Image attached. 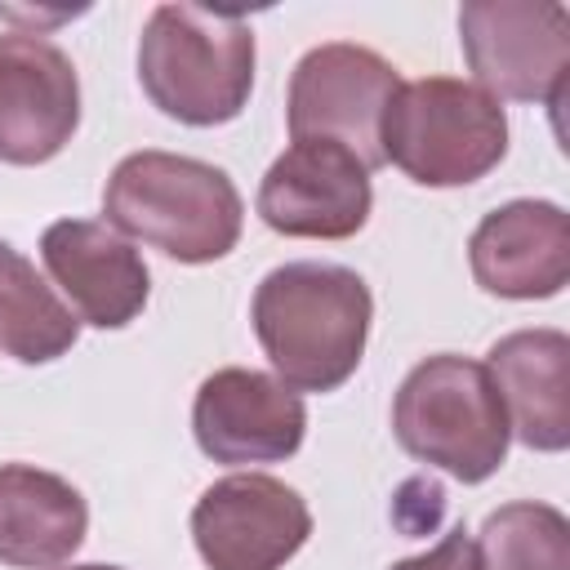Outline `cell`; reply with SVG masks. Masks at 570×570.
I'll return each mask as SVG.
<instances>
[{"label":"cell","instance_id":"15","mask_svg":"<svg viewBox=\"0 0 570 570\" xmlns=\"http://www.w3.org/2000/svg\"><path fill=\"white\" fill-rule=\"evenodd\" d=\"M89 508L80 490L31 463L0 468V561L53 570L85 543Z\"/></svg>","mask_w":570,"mask_h":570},{"label":"cell","instance_id":"5","mask_svg":"<svg viewBox=\"0 0 570 570\" xmlns=\"http://www.w3.org/2000/svg\"><path fill=\"white\" fill-rule=\"evenodd\" d=\"M508 151V116L472 80L428 76L396 89L383 116V160L423 187L485 178Z\"/></svg>","mask_w":570,"mask_h":570},{"label":"cell","instance_id":"6","mask_svg":"<svg viewBox=\"0 0 570 570\" xmlns=\"http://www.w3.org/2000/svg\"><path fill=\"white\" fill-rule=\"evenodd\" d=\"M396 89V67L374 49L347 40L316 45L289 76V134L294 142H338L374 169L383 165V116Z\"/></svg>","mask_w":570,"mask_h":570},{"label":"cell","instance_id":"8","mask_svg":"<svg viewBox=\"0 0 570 570\" xmlns=\"http://www.w3.org/2000/svg\"><path fill=\"white\" fill-rule=\"evenodd\" d=\"M307 534L303 494L263 472L223 476L191 508V539L209 570H281Z\"/></svg>","mask_w":570,"mask_h":570},{"label":"cell","instance_id":"1","mask_svg":"<svg viewBox=\"0 0 570 570\" xmlns=\"http://www.w3.org/2000/svg\"><path fill=\"white\" fill-rule=\"evenodd\" d=\"M370 285L338 263H285L254 289V334L281 374L298 392H334L352 379L370 338Z\"/></svg>","mask_w":570,"mask_h":570},{"label":"cell","instance_id":"12","mask_svg":"<svg viewBox=\"0 0 570 570\" xmlns=\"http://www.w3.org/2000/svg\"><path fill=\"white\" fill-rule=\"evenodd\" d=\"M40 258L76 316L98 330L129 325L147 303V263L111 223L58 218L40 236Z\"/></svg>","mask_w":570,"mask_h":570},{"label":"cell","instance_id":"9","mask_svg":"<svg viewBox=\"0 0 570 570\" xmlns=\"http://www.w3.org/2000/svg\"><path fill=\"white\" fill-rule=\"evenodd\" d=\"M370 205V169L338 142H294L258 183V218L281 236H356Z\"/></svg>","mask_w":570,"mask_h":570},{"label":"cell","instance_id":"13","mask_svg":"<svg viewBox=\"0 0 570 570\" xmlns=\"http://www.w3.org/2000/svg\"><path fill=\"white\" fill-rule=\"evenodd\" d=\"M472 276L499 298H552L570 281V218L552 200H512L472 232Z\"/></svg>","mask_w":570,"mask_h":570},{"label":"cell","instance_id":"4","mask_svg":"<svg viewBox=\"0 0 570 570\" xmlns=\"http://www.w3.org/2000/svg\"><path fill=\"white\" fill-rule=\"evenodd\" d=\"M392 428L405 454L476 485L508 454V414L481 361L441 352L419 361L392 401Z\"/></svg>","mask_w":570,"mask_h":570},{"label":"cell","instance_id":"17","mask_svg":"<svg viewBox=\"0 0 570 570\" xmlns=\"http://www.w3.org/2000/svg\"><path fill=\"white\" fill-rule=\"evenodd\" d=\"M481 570H570V521L552 503H503L476 539Z\"/></svg>","mask_w":570,"mask_h":570},{"label":"cell","instance_id":"19","mask_svg":"<svg viewBox=\"0 0 570 570\" xmlns=\"http://www.w3.org/2000/svg\"><path fill=\"white\" fill-rule=\"evenodd\" d=\"M71 570H120V566H71Z\"/></svg>","mask_w":570,"mask_h":570},{"label":"cell","instance_id":"3","mask_svg":"<svg viewBox=\"0 0 570 570\" xmlns=\"http://www.w3.org/2000/svg\"><path fill=\"white\" fill-rule=\"evenodd\" d=\"M138 85L169 120L227 125L254 89V27L227 9L156 4L138 36Z\"/></svg>","mask_w":570,"mask_h":570},{"label":"cell","instance_id":"7","mask_svg":"<svg viewBox=\"0 0 570 570\" xmlns=\"http://www.w3.org/2000/svg\"><path fill=\"white\" fill-rule=\"evenodd\" d=\"M459 45L490 98L561 107L570 71V13L548 0H472Z\"/></svg>","mask_w":570,"mask_h":570},{"label":"cell","instance_id":"2","mask_svg":"<svg viewBox=\"0 0 570 570\" xmlns=\"http://www.w3.org/2000/svg\"><path fill=\"white\" fill-rule=\"evenodd\" d=\"M102 214L111 227L178 263H214L232 254L245 223L240 191L218 165L151 147L125 156L111 169L102 187Z\"/></svg>","mask_w":570,"mask_h":570},{"label":"cell","instance_id":"16","mask_svg":"<svg viewBox=\"0 0 570 570\" xmlns=\"http://www.w3.org/2000/svg\"><path fill=\"white\" fill-rule=\"evenodd\" d=\"M76 312L40 281V272L0 240V352L45 365L76 343Z\"/></svg>","mask_w":570,"mask_h":570},{"label":"cell","instance_id":"18","mask_svg":"<svg viewBox=\"0 0 570 570\" xmlns=\"http://www.w3.org/2000/svg\"><path fill=\"white\" fill-rule=\"evenodd\" d=\"M392 570H481V561H476V543L468 539V530H450L432 552L405 557Z\"/></svg>","mask_w":570,"mask_h":570},{"label":"cell","instance_id":"11","mask_svg":"<svg viewBox=\"0 0 570 570\" xmlns=\"http://www.w3.org/2000/svg\"><path fill=\"white\" fill-rule=\"evenodd\" d=\"M191 432L214 463H276L303 445L307 410L281 379L232 365L200 383Z\"/></svg>","mask_w":570,"mask_h":570},{"label":"cell","instance_id":"10","mask_svg":"<svg viewBox=\"0 0 570 570\" xmlns=\"http://www.w3.org/2000/svg\"><path fill=\"white\" fill-rule=\"evenodd\" d=\"M80 125V80L71 58L36 31L0 36V160L45 165Z\"/></svg>","mask_w":570,"mask_h":570},{"label":"cell","instance_id":"14","mask_svg":"<svg viewBox=\"0 0 570 570\" xmlns=\"http://www.w3.org/2000/svg\"><path fill=\"white\" fill-rule=\"evenodd\" d=\"M490 383L508 432L521 445L557 454L570 445V338L561 330H517L490 347Z\"/></svg>","mask_w":570,"mask_h":570}]
</instances>
